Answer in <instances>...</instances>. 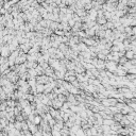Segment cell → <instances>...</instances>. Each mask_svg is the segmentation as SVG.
I'll use <instances>...</instances> for the list:
<instances>
[{"label": "cell", "mask_w": 136, "mask_h": 136, "mask_svg": "<svg viewBox=\"0 0 136 136\" xmlns=\"http://www.w3.org/2000/svg\"><path fill=\"white\" fill-rule=\"evenodd\" d=\"M66 75L72 77V76H76V72H75V70H69V71H67V72H66Z\"/></svg>", "instance_id": "obj_52"}, {"label": "cell", "mask_w": 136, "mask_h": 136, "mask_svg": "<svg viewBox=\"0 0 136 136\" xmlns=\"http://www.w3.org/2000/svg\"><path fill=\"white\" fill-rule=\"evenodd\" d=\"M67 24H68V26L70 27V28H72V27H73V26H75V24H76V21L73 20L72 18H71V19H69V20L67 21Z\"/></svg>", "instance_id": "obj_43"}, {"label": "cell", "mask_w": 136, "mask_h": 136, "mask_svg": "<svg viewBox=\"0 0 136 136\" xmlns=\"http://www.w3.org/2000/svg\"><path fill=\"white\" fill-rule=\"evenodd\" d=\"M35 71H36V75H37V77H39V76H44V73H45V70H44V69L41 68L39 65L35 68Z\"/></svg>", "instance_id": "obj_20"}, {"label": "cell", "mask_w": 136, "mask_h": 136, "mask_svg": "<svg viewBox=\"0 0 136 136\" xmlns=\"http://www.w3.org/2000/svg\"><path fill=\"white\" fill-rule=\"evenodd\" d=\"M122 117H123V115H121L120 113H118V114H115V115L113 116V120L115 121V122H119V121L122 119Z\"/></svg>", "instance_id": "obj_19"}, {"label": "cell", "mask_w": 136, "mask_h": 136, "mask_svg": "<svg viewBox=\"0 0 136 136\" xmlns=\"http://www.w3.org/2000/svg\"><path fill=\"white\" fill-rule=\"evenodd\" d=\"M6 107H8L6 102V101H2V102L0 103V112H3V111H6Z\"/></svg>", "instance_id": "obj_35"}, {"label": "cell", "mask_w": 136, "mask_h": 136, "mask_svg": "<svg viewBox=\"0 0 136 136\" xmlns=\"http://www.w3.org/2000/svg\"><path fill=\"white\" fill-rule=\"evenodd\" d=\"M10 82H9V80L6 78H4V77H0V87H3V86H6V85H9Z\"/></svg>", "instance_id": "obj_11"}, {"label": "cell", "mask_w": 136, "mask_h": 136, "mask_svg": "<svg viewBox=\"0 0 136 136\" xmlns=\"http://www.w3.org/2000/svg\"><path fill=\"white\" fill-rule=\"evenodd\" d=\"M28 128H29V132H30L32 135L35 134V133L38 131V125H35V124H33V123L28 124Z\"/></svg>", "instance_id": "obj_8"}, {"label": "cell", "mask_w": 136, "mask_h": 136, "mask_svg": "<svg viewBox=\"0 0 136 136\" xmlns=\"http://www.w3.org/2000/svg\"><path fill=\"white\" fill-rule=\"evenodd\" d=\"M23 99L27 100L28 102H33V100H34V96L32 95V94H26V95H24Z\"/></svg>", "instance_id": "obj_14"}, {"label": "cell", "mask_w": 136, "mask_h": 136, "mask_svg": "<svg viewBox=\"0 0 136 136\" xmlns=\"http://www.w3.org/2000/svg\"><path fill=\"white\" fill-rule=\"evenodd\" d=\"M58 100H60L62 103H64V102H67V97H65L64 95H62V94H60V95H58Z\"/></svg>", "instance_id": "obj_29"}, {"label": "cell", "mask_w": 136, "mask_h": 136, "mask_svg": "<svg viewBox=\"0 0 136 136\" xmlns=\"http://www.w3.org/2000/svg\"><path fill=\"white\" fill-rule=\"evenodd\" d=\"M41 116H38V115L34 116V119H33V124H35V125H39V123H41Z\"/></svg>", "instance_id": "obj_22"}, {"label": "cell", "mask_w": 136, "mask_h": 136, "mask_svg": "<svg viewBox=\"0 0 136 136\" xmlns=\"http://www.w3.org/2000/svg\"><path fill=\"white\" fill-rule=\"evenodd\" d=\"M27 83H28V85L30 86V88L35 87L36 86V80L35 79H29V80L27 81Z\"/></svg>", "instance_id": "obj_21"}, {"label": "cell", "mask_w": 136, "mask_h": 136, "mask_svg": "<svg viewBox=\"0 0 136 136\" xmlns=\"http://www.w3.org/2000/svg\"><path fill=\"white\" fill-rule=\"evenodd\" d=\"M13 124H14V129L20 132V131H21V122H18V121H15V122L13 123Z\"/></svg>", "instance_id": "obj_32"}, {"label": "cell", "mask_w": 136, "mask_h": 136, "mask_svg": "<svg viewBox=\"0 0 136 136\" xmlns=\"http://www.w3.org/2000/svg\"><path fill=\"white\" fill-rule=\"evenodd\" d=\"M9 64H8V62L6 63H4L2 66H0V73H2V72H4V71L6 70V69H9Z\"/></svg>", "instance_id": "obj_28"}, {"label": "cell", "mask_w": 136, "mask_h": 136, "mask_svg": "<svg viewBox=\"0 0 136 136\" xmlns=\"http://www.w3.org/2000/svg\"><path fill=\"white\" fill-rule=\"evenodd\" d=\"M75 14H76L77 16H79V17L81 18V17H84V16L87 15V12L84 11L83 9H81V10H77V11L75 12Z\"/></svg>", "instance_id": "obj_12"}, {"label": "cell", "mask_w": 136, "mask_h": 136, "mask_svg": "<svg viewBox=\"0 0 136 136\" xmlns=\"http://www.w3.org/2000/svg\"><path fill=\"white\" fill-rule=\"evenodd\" d=\"M124 106H125V103H123V102H118L117 104H116V107H117L119 111L122 110V108L124 107Z\"/></svg>", "instance_id": "obj_40"}, {"label": "cell", "mask_w": 136, "mask_h": 136, "mask_svg": "<svg viewBox=\"0 0 136 136\" xmlns=\"http://www.w3.org/2000/svg\"><path fill=\"white\" fill-rule=\"evenodd\" d=\"M52 14H53V15H59V14H60V9H59V6H56V8L53 9Z\"/></svg>", "instance_id": "obj_46"}, {"label": "cell", "mask_w": 136, "mask_h": 136, "mask_svg": "<svg viewBox=\"0 0 136 136\" xmlns=\"http://www.w3.org/2000/svg\"><path fill=\"white\" fill-rule=\"evenodd\" d=\"M135 78H136V75H127L125 76V79H127L128 81H134L135 80Z\"/></svg>", "instance_id": "obj_39"}, {"label": "cell", "mask_w": 136, "mask_h": 136, "mask_svg": "<svg viewBox=\"0 0 136 136\" xmlns=\"http://www.w3.org/2000/svg\"><path fill=\"white\" fill-rule=\"evenodd\" d=\"M27 62V54H23V55L17 56V59L15 60V65H21L24 64Z\"/></svg>", "instance_id": "obj_3"}, {"label": "cell", "mask_w": 136, "mask_h": 136, "mask_svg": "<svg viewBox=\"0 0 136 136\" xmlns=\"http://www.w3.org/2000/svg\"><path fill=\"white\" fill-rule=\"evenodd\" d=\"M21 113L24 114V115H26V116H29V115H30V114L32 113V111H31L30 106H27V107L23 108V111H21Z\"/></svg>", "instance_id": "obj_24"}, {"label": "cell", "mask_w": 136, "mask_h": 136, "mask_svg": "<svg viewBox=\"0 0 136 136\" xmlns=\"http://www.w3.org/2000/svg\"><path fill=\"white\" fill-rule=\"evenodd\" d=\"M110 128H111V130H112V131H115V132H117V131L119 130V129H121L122 127L120 125L119 122H114V124L112 125V127H110Z\"/></svg>", "instance_id": "obj_17"}, {"label": "cell", "mask_w": 136, "mask_h": 136, "mask_svg": "<svg viewBox=\"0 0 136 136\" xmlns=\"http://www.w3.org/2000/svg\"><path fill=\"white\" fill-rule=\"evenodd\" d=\"M48 124L51 127V129H52V127H53L54 124H55V120H54L53 118H52V119H51V120H49V121H48Z\"/></svg>", "instance_id": "obj_51"}, {"label": "cell", "mask_w": 136, "mask_h": 136, "mask_svg": "<svg viewBox=\"0 0 136 136\" xmlns=\"http://www.w3.org/2000/svg\"><path fill=\"white\" fill-rule=\"evenodd\" d=\"M127 6H128V8H135V6H136V0H131V1H128Z\"/></svg>", "instance_id": "obj_36"}, {"label": "cell", "mask_w": 136, "mask_h": 136, "mask_svg": "<svg viewBox=\"0 0 136 136\" xmlns=\"http://www.w3.org/2000/svg\"><path fill=\"white\" fill-rule=\"evenodd\" d=\"M2 130H3V128H2L1 124H0V132H2Z\"/></svg>", "instance_id": "obj_55"}, {"label": "cell", "mask_w": 136, "mask_h": 136, "mask_svg": "<svg viewBox=\"0 0 136 136\" xmlns=\"http://www.w3.org/2000/svg\"><path fill=\"white\" fill-rule=\"evenodd\" d=\"M106 21H107V20H106V19H105L103 16L97 17V19H96V24H99V26H103V24H105Z\"/></svg>", "instance_id": "obj_10"}, {"label": "cell", "mask_w": 136, "mask_h": 136, "mask_svg": "<svg viewBox=\"0 0 136 136\" xmlns=\"http://www.w3.org/2000/svg\"><path fill=\"white\" fill-rule=\"evenodd\" d=\"M110 111H111V113L113 114V115H115V114H118V113H120V111L118 110L117 107H116V106H110Z\"/></svg>", "instance_id": "obj_31"}, {"label": "cell", "mask_w": 136, "mask_h": 136, "mask_svg": "<svg viewBox=\"0 0 136 136\" xmlns=\"http://www.w3.org/2000/svg\"><path fill=\"white\" fill-rule=\"evenodd\" d=\"M100 53H102L103 55L106 56V55H108V54H110V50H106V49H104V50H102Z\"/></svg>", "instance_id": "obj_53"}, {"label": "cell", "mask_w": 136, "mask_h": 136, "mask_svg": "<svg viewBox=\"0 0 136 136\" xmlns=\"http://www.w3.org/2000/svg\"><path fill=\"white\" fill-rule=\"evenodd\" d=\"M18 102H19V104H20V106L23 108L24 107H27V106H29L30 105V102H28L27 100H24V99H21V100H18Z\"/></svg>", "instance_id": "obj_18"}, {"label": "cell", "mask_w": 136, "mask_h": 136, "mask_svg": "<svg viewBox=\"0 0 136 136\" xmlns=\"http://www.w3.org/2000/svg\"><path fill=\"white\" fill-rule=\"evenodd\" d=\"M18 48L20 49V50L23 51L24 54H27V53H28V51L32 48V45H31L30 43H29V44H23V45H19Z\"/></svg>", "instance_id": "obj_4"}, {"label": "cell", "mask_w": 136, "mask_h": 136, "mask_svg": "<svg viewBox=\"0 0 136 136\" xmlns=\"http://www.w3.org/2000/svg\"><path fill=\"white\" fill-rule=\"evenodd\" d=\"M135 24H136V19H132L130 21V27H135Z\"/></svg>", "instance_id": "obj_54"}, {"label": "cell", "mask_w": 136, "mask_h": 136, "mask_svg": "<svg viewBox=\"0 0 136 136\" xmlns=\"http://www.w3.org/2000/svg\"><path fill=\"white\" fill-rule=\"evenodd\" d=\"M10 54H11V52H10V50L8 48V45H4L0 48V56H1V58L8 59L10 56Z\"/></svg>", "instance_id": "obj_2"}, {"label": "cell", "mask_w": 136, "mask_h": 136, "mask_svg": "<svg viewBox=\"0 0 136 136\" xmlns=\"http://www.w3.org/2000/svg\"><path fill=\"white\" fill-rule=\"evenodd\" d=\"M127 62H128V60H127L125 56H121V58H119V61H118V65L123 66L125 63H127Z\"/></svg>", "instance_id": "obj_27"}, {"label": "cell", "mask_w": 136, "mask_h": 136, "mask_svg": "<svg viewBox=\"0 0 136 136\" xmlns=\"http://www.w3.org/2000/svg\"><path fill=\"white\" fill-rule=\"evenodd\" d=\"M9 120L8 119H6V118H1L0 119V124H1V127L2 128H6V127H8V124H9Z\"/></svg>", "instance_id": "obj_23"}, {"label": "cell", "mask_w": 136, "mask_h": 136, "mask_svg": "<svg viewBox=\"0 0 136 136\" xmlns=\"http://www.w3.org/2000/svg\"><path fill=\"white\" fill-rule=\"evenodd\" d=\"M128 75H136V66H132L129 70L127 71Z\"/></svg>", "instance_id": "obj_33"}, {"label": "cell", "mask_w": 136, "mask_h": 136, "mask_svg": "<svg viewBox=\"0 0 136 136\" xmlns=\"http://www.w3.org/2000/svg\"><path fill=\"white\" fill-rule=\"evenodd\" d=\"M0 136H3V135H2V133H1V132H0Z\"/></svg>", "instance_id": "obj_56"}, {"label": "cell", "mask_w": 136, "mask_h": 136, "mask_svg": "<svg viewBox=\"0 0 136 136\" xmlns=\"http://www.w3.org/2000/svg\"><path fill=\"white\" fill-rule=\"evenodd\" d=\"M104 65H105V70L106 71H108V72H111V73H115L118 64L115 63V62H112V61H105Z\"/></svg>", "instance_id": "obj_1"}, {"label": "cell", "mask_w": 136, "mask_h": 136, "mask_svg": "<svg viewBox=\"0 0 136 136\" xmlns=\"http://www.w3.org/2000/svg\"><path fill=\"white\" fill-rule=\"evenodd\" d=\"M127 14H136V6L135 8H129Z\"/></svg>", "instance_id": "obj_42"}, {"label": "cell", "mask_w": 136, "mask_h": 136, "mask_svg": "<svg viewBox=\"0 0 136 136\" xmlns=\"http://www.w3.org/2000/svg\"><path fill=\"white\" fill-rule=\"evenodd\" d=\"M39 66H41V68H43V69H44V70H46V69H47V68H48V67H49V65H48V63H46V62H44V63H43V64H41V65H39Z\"/></svg>", "instance_id": "obj_50"}, {"label": "cell", "mask_w": 136, "mask_h": 136, "mask_svg": "<svg viewBox=\"0 0 136 136\" xmlns=\"http://www.w3.org/2000/svg\"><path fill=\"white\" fill-rule=\"evenodd\" d=\"M58 26H59V24H56V23H51V24H50V27H49V29L50 30H52L53 32L55 31V30H58Z\"/></svg>", "instance_id": "obj_37"}, {"label": "cell", "mask_w": 136, "mask_h": 136, "mask_svg": "<svg viewBox=\"0 0 136 136\" xmlns=\"http://www.w3.org/2000/svg\"><path fill=\"white\" fill-rule=\"evenodd\" d=\"M80 55L83 56V59H91V53L89 52V50H86L84 52H80Z\"/></svg>", "instance_id": "obj_16"}, {"label": "cell", "mask_w": 136, "mask_h": 136, "mask_svg": "<svg viewBox=\"0 0 136 136\" xmlns=\"http://www.w3.org/2000/svg\"><path fill=\"white\" fill-rule=\"evenodd\" d=\"M13 113H14V116H18V115H20V113H21V111H19L18 108H16V107H14V110H13Z\"/></svg>", "instance_id": "obj_45"}, {"label": "cell", "mask_w": 136, "mask_h": 136, "mask_svg": "<svg viewBox=\"0 0 136 136\" xmlns=\"http://www.w3.org/2000/svg\"><path fill=\"white\" fill-rule=\"evenodd\" d=\"M89 130H90V133H91V136H96V134H97V130H96V128H94V125H93V127H91L90 129H89Z\"/></svg>", "instance_id": "obj_44"}, {"label": "cell", "mask_w": 136, "mask_h": 136, "mask_svg": "<svg viewBox=\"0 0 136 136\" xmlns=\"http://www.w3.org/2000/svg\"><path fill=\"white\" fill-rule=\"evenodd\" d=\"M78 50H79V52H84V51L87 50V46L83 43H79L78 44Z\"/></svg>", "instance_id": "obj_13"}, {"label": "cell", "mask_w": 136, "mask_h": 136, "mask_svg": "<svg viewBox=\"0 0 136 136\" xmlns=\"http://www.w3.org/2000/svg\"><path fill=\"white\" fill-rule=\"evenodd\" d=\"M62 106H63V103H62L60 100H58V99H54V100H52V108L59 111Z\"/></svg>", "instance_id": "obj_5"}, {"label": "cell", "mask_w": 136, "mask_h": 136, "mask_svg": "<svg viewBox=\"0 0 136 136\" xmlns=\"http://www.w3.org/2000/svg\"><path fill=\"white\" fill-rule=\"evenodd\" d=\"M51 136H61L60 131H56V130H51Z\"/></svg>", "instance_id": "obj_41"}, {"label": "cell", "mask_w": 136, "mask_h": 136, "mask_svg": "<svg viewBox=\"0 0 136 136\" xmlns=\"http://www.w3.org/2000/svg\"><path fill=\"white\" fill-rule=\"evenodd\" d=\"M16 84L18 85V87H23V86L27 85V81H24V80H20V79H19V80L17 81Z\"/></svg>", "instance_id": "obj_38"}, {"label": "cell", "mask_w": 136, "mask_h": 136, "mask_svg": "<svg viewBox=\"0 0 136 136\" xmlns=\"http://www.w3.org/2000/svg\"><path fill=\"white\" fill-rule=\"evenodd\" d=\"M6 29H14V24H13V19L12 20H8L6 24Z\"/></svg>", "instance_id": "obj_34"}, {"label": "cell", "mask_w": 136, "mask_h": 136, "mask_svg": "<svg viewBox=\"0 0 136 136\" xmlns=\"http://www.w3.org/2000/svg\"><path fill=\"white\" fill-rule=\"evenodd\" d=\"M15 121H18V122H23V121H24V120L23 116H21V115H18V116H16V117H15Z\"/></svg>", "instance_id": "obj_47"}, {"label": "cell", "mask_w": 136, "mask_h": 136, "mask_svg": "<svg viewBox=\"0 0 136 136\" xmlns=\"http://www.w3.org/2000/svg\"><path fill=\"white\" fill-rule=\"evenodd\" d=\"M93 85H94V86H96V87H97V86L101 85V82H100V81L98 80V79H95V80H94V82H93Z\"/></svg>", "instance_id": "obj_48"}, {"label": "cell", "mask_w": 136, "mask_h": 136, "mask_svg": "<svg viewBox=\"0 0 136 136\" xmlns=\"http://www.w3.org/2000/svg\"><path fill=\"white\" fill-rule=\"evenodd\" d=\"M60 133H61V136H68V135H69V129L64 127V128L60 131Z\"/></svg>", "instance_id": "obj_25"}, {"label": "cell", "mask_w": 136, "mask_h": 136, "mask_svg": "<svg viewBox=\"0 0 136 136\" xmlns=\"http://www.w3.org/2000/svg\"><path fill=\"white\" fill-rule=\"evenodd\" d=\"M104 63H105L104 61L98 60L97 64H96V66H95V68L97 69V70H105V65H104Z\"/></svg>", "instance_id": "obj_6"}, {"label": "cell", "mask_w": 136, "mask_h": 136, "mask_svg": "<svg viewBox=\"0 0 136 136\" xmlns=\"http://www.w3.org/2000/svg\"><path fill=\"white\" fill-rule=\"evenodd\" d=\"M44 90H45V85H43V84H36V93L43 94Z\"/></svg>", "instance_id": "obj_15"}, {"label": "cell", "mask_w": 136, "mask_h": 136, "mask_svg": "<svg viewBox=\"0 0 136 136\" xmlns=\"http://www.w3.org/2000/svg\"><path fill=\"white\" fill-rule=\"evenodd\" d=\"M124 56H125V58H127V60H128V61L133 60V59H136L135 53H134V52H132V51H125Z\"/></svg>", "instance_id": "obj_9"}, {"label": "cell", "mask_w": 136, "mask_h": 136, "mask_svg": "<svg viewBox=\"0 0 136 136\" xmlns=\"http://www.w3.org/2000/svg\"><path fill=\"white\" fill-rule=\"evenodd\" d=\"M85 112H86V115H87V118L93 117V116H94V113L91 112L90 110H85Z\"/></svg>", "instance_id": "obj_49"}, {"label": "cell", "mask_w": 136, "mask_h": 136, "mask_svg": "<svg viewBox=\"0 0 136 136\" xmlns=\"http://www.w3.org/2000/svg\"><path fill=\"white\" fill-rule=\"evenodd\" d=\"M105 27H106V30H114L115 29V27H114V24L112 23V21H106L105 24Z\"/></svg>", "instance_id": "obj_26"}, {"label": "cell", "mask_w": 136, "mask_h": 136, "mask_svg": "<svg viewBox=\"0 0 136 136\" xmlns=\"http://www.w3.org/2000/svg\"><path fill=\"white\" fill-rule=\"evenodd\" d=\"M39 50H41V47L37 46V45H35V46H33V47H32V48L30 49V50L28 51V53H27V54H29V55H32V54L38 53Z\"/></svg>", "instance_id": "obj_7"}, {"label": "cell", "mask_w": 136, "mask_h": 136, "mask_svg": "<svg viewBox=\"0 0 136 136\" xmlns=\"http://www.w3.org/2000/svg\"><path fill=\"white\" fill-rule=\"evenodd\" d=\"M6 105L9 106V107H15V103H16V101H13V100H11V99H9V100H6Z\"/></svg>", "instance_id": "obj_30"}]
</instances>
